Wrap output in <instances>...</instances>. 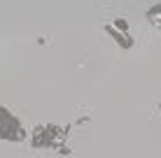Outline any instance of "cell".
Returning a JSON list of instances; mask_svg holds the SVG:
<instances>
[{
    "mask_svg": "<svg viewBox=\"0 0 161 158\" xmlns=\"http://www.w3.org/2000/svg\"><path fill=\"white\" fill-rule=\"evenodd\" d=\"M145 16H147L149 23H152V28H157V30L161 33V0H159V3H154L152 7L147 9Z\"/></svg>",
    "mask_w": 161,
    "mask_h": 158,
    "instance_id": "cell-4",
    "label": "cell"
},
{
    "mask_svg": "<svg viewBox=\"0 0 161 158\" xmlns=\"http://www.w3.org/2000/svg\"><path fill=\"white\" fill-rule=\"evenodd\" d=\"M75 123H63V126H56V123H40L31 130L28 144L33 149H54L61 151L63 146H68V137L73 133Z\"/></svg>",
    "mask_w": 161,
    "mask_h": 158,
    "instance_id": "cell-1",
    "label": "cell"
},
{
    "mask_svg": "<svg viewBox=\"0 0 161 158\" xmlns=\"http://www.w3.org/2000/svg\"><path fill=\"white\" fill-rule=\"evenodd\" d=\"M110 23H112L117 30H121V33H129V35H131V23L124 19V16H114V19L110 21Z\"/></svg>",
    "mask_w": 161,
    "mask_h": 158,
    "instance_id": "cell-5",
    "label": "cell"
},
{
    "mask_svg": "<svg viewBox=\"0 0 161 158\" xmlns=\"http://www.w3.org/2000/svg\"><path fill=\"white\" fill-rule=\"evenodd\" d=\"M157 110H159V114H161V102H157Z\"/></svg>",
    "mask_w": 161,
    "mask_h": 158,
    "instance_id": "cell-6",
    "label": "cell"
},
{
    "mask_svg": "<svg viewBox=\"0 0 161 158\" xmlns=\"http://www.w3.org/2000/svg\"><path fill=\"white\" fill-rule=\"evenodd\" d=\"M28 137L31 133L24 126V121L9 107H0V140L7 144H19V142H26Z\"/></svg>",
    "mask_w": 161,
    "mask_h": 158,
    "instance_id": "cell-2",
    "label": "cell"
},
{
    "mask_svg": "<svg viewBox=\"0 0 161 158\" xmlns=\"http://www.w3.org/2000/svg\"><path fill=\"white\" fill-rule=\"evenodd\" d=\"M103 30H105V35L110 37V40L117 44L121 51H129V49H133L136 47V40H133V35H129V33H121V30H117L110 21H105L103 23Z\"/></svg>",
    "mask_w": 161,
    "mask_h": 158,
    "instance_id": "cell-3",
    "label": "cell"
}]
</instances>
